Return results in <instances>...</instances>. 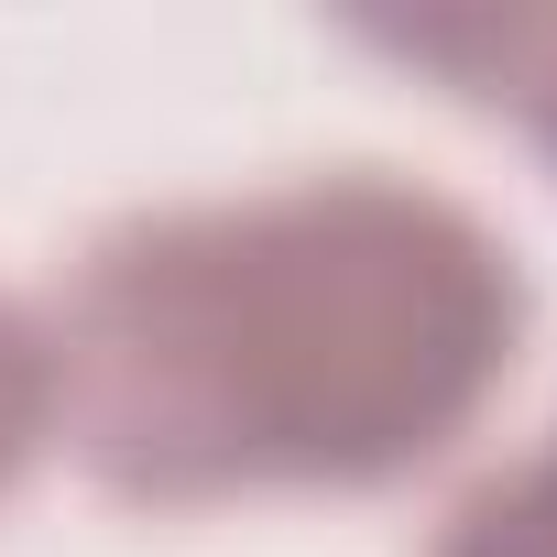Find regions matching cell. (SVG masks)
Returning <instances> with one entry per match:
<instances>
[{"label":"cell","mask_w":557,"mask_h":557,"mask_svg":"<svg viewBox=\"0 0 557 557\" xmlns=\"http://www.w3.org/2000/svg\"><path fill=\"white\" fill-rule=\"evenodd\" d=\"M535 285L513 240L394 164L110 219L55 339V448L110 503L394 492L513 383Z\"/></svg>","instance_id":"cell-1"},{"label":"cell","mask_w":557,"mask_h":557,"mask_svg":"<svg viewBox=\"0 0 557 557\" xmlns=\"http://www.w3.org/2000/svg\"><path fill=\"white\" fill-rule=\"evenodd\" d=\"M55 448V339L23 296H0V503Z\"/></svg>","instance_id":"cell-4"},{"label":"cell","mask_w":557,"mask_h":557,"mask_svg":"<svg viewBox=\"0 0 557 557\" xmlns=\"http://www.w3.org/2000/svg\"><path fill=\"white\" fill-rule=\"evenodd\" d=\"M426 557H557V426H546L524 459L481 470V481L437 513Z\"/></svg>","instance_id":"cell-3"},{"label":"cell","mask_w":557,"mask_h":557,"mask_svg":"<svg viewBox=\"0 0 557 557\" xmlns=\"http://www.w3.org/2000/svg\"><path fill=\"white\" fill-rule=\"evenodd\" d=\"M372 55L426 66L448 99L503 110L557 164V12H416V23H350Z\"/></svg>","instance_id":"cell-2"}]
</instances>
